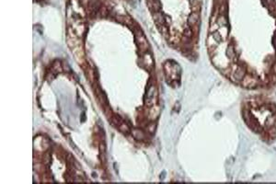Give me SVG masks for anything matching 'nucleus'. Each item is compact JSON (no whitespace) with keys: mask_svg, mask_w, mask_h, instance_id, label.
<instances>
[{"mask_svg":"<svg viewBox=\"0 0 276 184\" xmlns=\"http://www.w3.org/2000/svg\"><path fill=\"white\" fill-rule=\"evenodd\" d=\"M136 42H137L138 47H139L140 49H142V50H144V51L146 50L149 47L146 38H145V36L141 32L136 36Z\"/></svg>","mask_w":276,"mask_h":184,"instance_id":"nucleus-1","label":"nucleus"}]
</instances>
